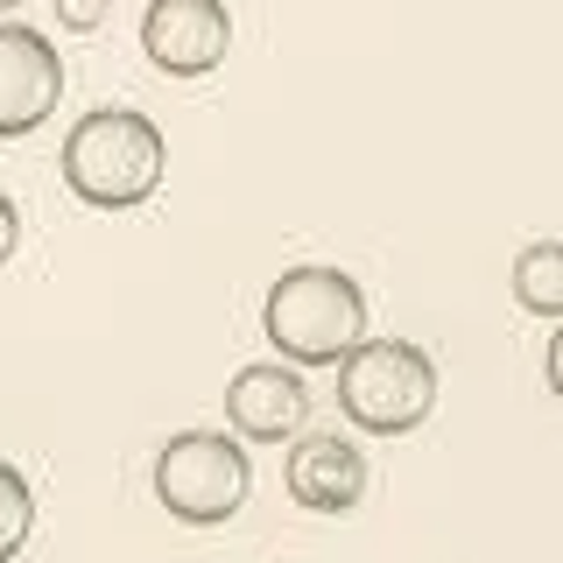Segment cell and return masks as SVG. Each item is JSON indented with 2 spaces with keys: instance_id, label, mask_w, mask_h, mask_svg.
<instances>
[{
  "instance_id": "9",
  "label": "cell",
  "mask_w": 563,
  "mask_h": 563,
  "mask_svg": "<svg viewBox=\"0 0 563 563\" xmlns=\"http://www.w3.org/2000/svg\"><path fill=\"white\" fill-rule=\"evenodd\" d=\"M515 303L528 317H563V240H536L515 261Z\"/></svg>"
},
{
  "instance_id": "3",
  "label": "cell",
  "mask_w": 563,
  "mask_h": 563,
  "mask_svg": "<svg viewBox=\"0 0 563 563\" xmlns=\"http://www.w3.org/2000/svg\"><path fill=\"white\" fill-rule=\"evenodd\" d=\"M339 401L360 430L401 437L437 409V366L409 339H360L339 360Z\"/></svg>"
},
{
  "instance_id": "2",
  "label": "cell",
  "mask_w": 563,
  "mask_h": 563,
  "mask_svg": "<svg viewBox=\"0 0 563 563\" xmlns=\"http://www.w3.org/2000/svg\"><path fill=\"white\" fill-rule=\"evenodd\" d=\"M261 331L296 366H339L366 339V296L345 268H289L261 303Z\"/></svg>"
},
{
  "instance_id": "5",
  "label": "cell",
  "mask_w": 563,
  "mask_h": 563,
  "mask_svg": "<svg viewBox=\"0 0 563 563\" xmlns=\"http://www.w3.org/2000/svg\"><path fill=\"white\" fill-rule=\"evenodd\" d=\"M141 49L163 78H205L233 49V14H225V0H148Z\"/></svg>"
},
{
  "instance_id": "6",
  "label": "cell",
  "mask_w": 563,
  "mask_h": 563,
  "mask_svg": "<svg viewBox=\"0 0 563 563\" xmlns=\"http://www.w3.org/2000/svg\"><path fill=\"white\" fill-rule=\"evenodd\" d=\"M64 99V57L49 35L0 22V141L35 134Z\"/></svg>"
},
{
  "instance_id": "8",
  "label": "cell",
  "mask_w": 563,
  "mask_h": 563,
  "mask_svg": "<svg viewBox=\"0 0 563 563\" xmlns=\"http://www.w3.org/2000/svg\"><path fill=\"white\" fill-rule=\"evenodd\" d=\"M366 493V451L352 437H303L289 451V500L317 515H352Z\"/></svg>"
},
{
  "instance_id": "13",
  "label": "cell",
  "mask_w": 563,
  "mask_h": 563,
  "mask_svg": "<svg viewBox=\"0 0 563 563\" xmlns=\"http://www.w3.org/2000/svg\"><path fill=\"white\" fill-rule=\"evenodd\" d=\"M550 387L563 395V324H556V339H550Z\"/></svg>"
},
{
  "instance_id": "10",
  "label": "cell",
  "mask_w": 563,
  "mask_h": 563,
  "mask_svg": "<svg viewBox=\"0 0 563 563\" xmlns=\"http://www.w3.org/2000/svg\"><path fill=\"white\" fill-rule=\"evenodd\" d=\"M35 536V493H29V479L0 457V563H14L22 556V542Z\"/></svg>"
},
{
  "instance_id": "1",
  "label": "cell",
  "mask_w": 563,
  "mask_h": 563,
  "mask_svg": "<svg viewBox=\"0 0 563 563\" xmlns=\"http://www.w3.org/2000/svg\"><path fill=\"white\" fill-rule=\"evenodd\" d=\"M163 169H169V148H163V134H155V120L128 113V106L85 113L64 141V184L99 211L148 205L155 184H163Z\"/></svg>"
},
{
  "instance_id": "7",
  "label": "cell",
  "mask_w": 563,
  "mask_h": 563,
  "mask_svg": "<svg viewBox=\"0 0 563 563\" xmlns=\"http://www.w3.org/2000/svg\"><path fill=\"white\" fill-rule=\"evenodd\" d=\"M225 416H233V430L246 444H282V437H296L310 422V387L296 366H240L233 387H225Z\"/></svg>"
},
{
  "instance_id": "14",
  "label": "cell",
  "mask_w": 563,
  "mask_h": 563,
  "mask_svg": "<svg viewBox=\"0 0 563 563\" xmlns=\"http://www.w3.org/2000/svg\"><path fill=\"white\" fill-rule=\"evenodd\" d=\"M8 8H22V0H0V14H8Z\"/></svg>"
},
{
  "instance_id": "4",
  "label": "cell",
  "mask_w": 563,
  "mask_h": 563,
  "mask_svg": "<svg viewBox=\"0 0 563 563\" xmlns=\"http://www.w3.org/2000/svg\"><path fill=\"white\" fill-rule=\"evenodd\" d=\"M246 486H254V465H246L240 437H225V430H184L155 457V500L190 528L233 521L246 507Z\"/></svg>"
},
{
  "instance_id": "11",
  "label": "cell",
  "mask_w": 563,
  "mask_h": 563,
  "mask_svg": "<svg viewBox=\"0 0 563 563\" xmlns=\"http://www.w3.org/2000/svg\"><path fill=\"white\" fill-rule=\"evenodd\" d=\"M106 8H113V0H57V22L78 29V35H92L106 22Z\"/></svg>"
},
{
  "instance_id": "12",
  "label": "cell",
  "mask_w": 563,
  "mask_h": 563,
  "mask_svg": "<svg viewBox=\"0 0 563 563\" xmlns=\"http://www.w3.org/2000/svg\"><path fill=\"white\" fill-rule=\"evenodd\" d=\"M14 240H22V219H14V205H8V198H0V261H8V254H14Z\"/></svg>"
}]
</instances>
